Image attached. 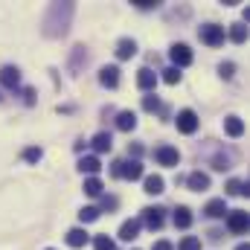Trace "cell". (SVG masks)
I'll return each instance as SVG.
<instances>
[{
	"label": "cell",
	"instance_id": "obj_6",
	"mask_svg": "<svg viewBox=\"0 0 250 250\" xmlns=\"http://www.w3.org/2000/svg\"><path fill=\"white\" fill-rule=\"evenodd\" d=\"M175 123H178V131H181V134H195V131H198V114L189 111V108H184V111H178Z\"/></svg>",
	"mask_w": 250,
	"mask_h": 250
},
{
	"label": "cell",
	"instance_id": "obj_26",
	"mask_svg": "<svg viewBox=\"0 0 250 250\" xmlns=\"http://www.w3.org/2000/svg\"><path fill=\"white\" fill-rule=\"evenodd\" d=\"M248 181H227V195H245Z\"/></svg>",
	"mask_w": 250,
	"mask_h": 250
},
{
	"label": "cell",
	"instance_id": "obj_29",
	"mask_svg": "<svg viewBox=\"0 0 250 250\" xmlns=\"http://www.w3.org/2000/svg\"><path fill=\"white\" fill-rule=\"evenodd\" d=\"M41 157H44V151H41L38 146H29V148L23 151V160H26V163H38Z\"/></svg>",
	"mask_w": 250,
	"mask_h": 250
},
{
	"label": "cell",
	"instance_id": "obj_14",
	"mask_svg": "<svg viewBox=\"0 0 250 250\" xmlns=\"http://www.w3.org/2000/svg\"><path fill=\"white\" fill-rule=\"evenodd\" d=\"M90 146H93V151H99V154H105V151H111V146H114V140H111V134L108 131H99L93 140H90Z\"/></svg>",
	"mask_w": 250,
	"mask_h": 250
},
{
	"label": "cell",
	"instance_id": "obj_20",
	"mask_svg": "<svg viewBox=\"0 0 250 250\" xmlns=\"http://www.w3.org/2000/svg\"><path fill=\"white\" fill-rule=\"evenodd\" d=\"M143 192H148V195H160V192H163V178H160V175H148V178L143 181Z\"/></svg>",
	"mask_w": 250,
	"mask_h": 250
},
{
	"label": "cell",
	"instance_id": "obj_10",
	"mask_svg": "<svg viewBox=\"0 0 250 250\" xmlns=\"http://www.w3.org/2000/svg\"><path fill=\"white\" fill-rule=\"evenodd\" d=\"M99 84H102V87H117V84H120V67H117V64L102 67V70H99Z\"/></svg>",
	"mask_w": 250,
	"mask_h": 250
},
{
	"label": "cell",
	"instance_id": "obj_36",
	"mask_svg": "<svg viewBox=\"0 0 250 250\" xmlns=\"http://www.w3.org/2000/svg\"><path fill=\"white\" fill-rule=\"evenodd\" d=\"M128 154H131L134 160H140V154H143V146H140V143H134V146H128Z\"/></svg>",
	"mask_w": 250,
	"mask_h": 250
},
{
	"label": "cell",
	"instance_id": "obj_7",
	"mask_svg": "<svg viewBox=\"0 0 250 250\" xmlns=\"http://www.w3.org/2000/svg\"><path fill=\"white\" fill-rule=\"evenodd\" d=\"M140 224H146L148 230H160V227H163V209H160V207H146Z\"/></svg>",
	"mask_w": 250,
	"mask_h": 250
},
{
	"label": "cell",
	"instance_id": "obj_2",
	"mask_svg": "<svg viewBox=\"0 0 250 250\" xmlns=\"http://www.w3.org/2000/svg\"><path fill=\"white\" fill-rule=\"evenodd\" d=\"M114 178H125V181H140L143 178V163L140 160H117L111 166Z\"/></svg>",
	"mask_w": 250,
	"mask_h": 250
},
{
	"label": "cell",
	"instance_id": "obj_1",
	"mask_svg": "<svg viewBox=\"0 0 250 250\" xmlns=\"http://www.w3.org/2000/svg\"><path fill=\"white\" fill-rule=\"evenodd\" d=\"M70 18H73V3H53L44 15V35L47 38L64 35L70 26Z\"/></svg>",
	"mask_w": 250,
	"mask_h": 250
},
{
	"label": "cell",
	"instance_id": "obj_9",
	"mask_svg": "<svg viewBox=\"0 0 250 250\" xmlns=\"http://www.w3.org/2000/svg\"><path fill=\"white\" fill-rule=\"evenodd\" d=\"M0 84H3V87H9V90H18V84H21V70H18V67H12V64H9V67H3V70H0Z\"/></svg>",
	"mask_w": 250,
	"mask_h": 250
},
{
	"label": "cell",
	"instance_id": "obj_13",
	"mask_svg": "<svg viewBox=\"0 0 250 250\" xmlns=\"http://www.w3.org/2000/svg\"><path fill=\"white\" fill-rule=\"evenodd\" d=\"M204 215H209V218H224V215H227V204H224V198H212V201L204 207Z\"/></svg>",
	"mask_w": 250,
	"mask_h": 250
},
{
	"label": "cell",
	"instance_id": "obj_38",
	"mask_svg": "<svg viewBox=\"0 0 250 250\" xmlns=\"http://www.w3.org/2000/svg\"><path fill=\"white\" fill-rule=\"evenodd\" d=\"M151 250H175V248H172L169 242H154V248H151Z\"/></svg>",
	"mask_w": 250,
	"mask_h": 250
},
{
	"label": "cell",
	"instance_id": "obj_25",
	"mask_svg": "<svg viewBox=\"0 0 250 250\" xmlns=\"http://www.w3.org/2000/svg\"><path fill=\"white\" fill-rule=\"evenodd\" d=\"M230 38H233L236 44H242V41L248 38V26H245V23H233V26H230Z\"/></svg>",
	"mask_w": 250,
	"mask_h": 250
},
{
	"label": "cell",
	"instance_id": "obj_22",
	"mask_svg": "<svg viewBox=\"0 0 250 250\" xmlns=\"http://www.w3.org/2000/svg\"><path fill=\"white\" fill-rule=\"evenodd\" d=\"M224 131H227L230 137H242V134H245V123H242L239 117H227V120H224Z\"/></svg>",
	"mask_w": 250,
	"mask_h": 250
},
{
	"label": "cell",
	"instance_id": "obj_37",
	"mask_svg": "<svg viewBox=\"0 0 250 250\" xmlns=\"http://www.w3.org/2000/svg\"><path fill=\"white\" fill-rule=\"evenodd\" d=\"M23 102H26V105H35V90H32V87L23 90Z\"/></svg>",
	"mask_w": 250,
	"mask_h": 250
},
{
	"label": "cell",
	"instance_id": "obj_31",
	"mask_svg": "<svg viewBox=\"0 0 250 250\" xmlns=\"http://www.w3.org/2000/svg\"><path fill=\"white\" fill-rule=\"evenodd\" d=\"M178 250H201V239H195V236H187L184 242H181V248Z\"/></svg>",
	"mask_w": 250,
	"mask_h": 250
},
{
	"label": "cell",
	"instance_id": "obj_3",
	"mask_svg": "<svg viewBox=\"0 0 250 250\" xmlns=\"http://www.w3.org/2000/svg\"><path fill=\"white\" fill-rule=\"evenodd\" d=\"M198 35L207 47H221L224 44V26H218V23H204L198 29Z\"/></svg>",
	"mask_w": 250,
	"mask_h": 250
},
{
	"label": "cell",
	"instance_id": "obj_8",
	"mask_svg": "<svg viewBox=\"0 0 250 250\" xmlns=\"http://www.w3.org/2000/svg\"><path fill=\"white\" fill-rule=\"evenodd\" d=\"M169 56H172V62H175V67H178V70L192 64V50H189L187 44H175V47L169 50Z\"/></svg>",
	"mask_w": 250,
	"mask_h": 250
},
{
	"label": "cell",
	"instance_id": "obj_11",
	"mask_svg": "<svg viewBox=\"0 0 250 250\" xmlns=\"http://www.w3.org/2000/svg\"><path fill=\"white\" fill-rule=\"evenodd\" d=\"M140 230H143L140 218H131V221H125L123 227H120V239H123V242H134V239L140 236Z\"/></svg>",
	"mask_w": 250,
	"mask_h": 250
},
{
	"label": "cell",
	"instance_id": "obj_28",
	"mask_svg": "<svg viewBox=\"0 0 250 250\" xmlns=\"http://www.w3.org/2000/svg\"><path fill=\"white\" fill-rule=\"evenodd\" d=\"M143 108H146L148 114H154V111H160V99H157L154 93H148V96H143Z\"/></svg>",
	"mask_w": 250,
	"mask_h": 250
},
{
	"label": "cell",
	"instance_id": "obj_17",
	"mask_svg": "<svg viewBox=\"0 0 250 250\" xmlns=\"http://www.w3.org/2000/svg\"><path fill=\"white\" fill-rule=\"evenodd\" d=\"M117 128H120V131H134V128H137V114H134V111H120Z\"/></svg>",
	"mask_w": 250,
	"mask_h": 250
},
{
	"label": "cell",
	"instance_id": "obj_23",
	"mask_svg": "<svg viewBox=\"0 0 250 250\" xmlns=\"http://www.w3.org/2000/svg\"><path fill=\"white\" fill-rule=\"evenodd\" d=\"M102 181H99V178H87V181H84V192H87V195H90V198H102Z\"/></svg>",
	"mask_w": 250,
	"mask_h": 250
},
{
	"label": "cell",
	"instance_id": "obj_35",
	"mask_svg": "<svg viewBox=\"0 0 250 250\" xmlns=\"http://www.w3.org/2000/svg\"><path fill=\"white\" fill-rule=\"evenodd\" d=\"M134 6L137 9H157L160 3H154V0H134Z\"/></svg>",
	"mask_w": 250,
	"mask_h": 250
},
{
	"label": "cell",
	"instance_id": "obj_30",
	"mask_svg": "<svg viewBox=\"0 0 250 250\" xmlns=\"http://www.w3.org/2000/svg\"><path fill=\"white\" fill-rule=\"evenodd\" d=\"M93 248L96 250H117V245H114L108 236H96V239H93Z\"/></svg>",
	"mask_w": 250,
	"mask_h": 250
},
{
	"label": "cell",
	"instance_id": "obj_21",
	"mask_svg": "<svg viewBox=\"0 0 250 250\" xmlns=\"http://www.w3.org/2000/svg\"><path fill=\"white\" fill-rule=\"evenodd\" d=\"M175 227H181V230L192 227V209L189 207H178L175 209Z\"/></svg>",
	"mask_w": 250,
	"mask_h": 250
},
{
	"label": "cell",
	"instance_id": "obj_5",
	"mask_svg": "<svg viewBox=\"0 0 250 250\" xmlns=\"http://www.w3.org/2000/svg\"><path fill=\"white\" fill-rule=\"evenodd\" d=\"M227 227H230V233H236V236L248 233V212H245V209H227Z\"/></svg>",
	"mask_w": 250,
	"mask_h": 250
},
{
	"label": "cell",
	"instance_id": "obj_33",
	"mask_svg": "<svg viewBox=\"0 0 250 250\" xmlns=\"http://www.w3.org/2000/svg\"><path fill=\"white\" fill-rule=\"evenodd\" d=\"M218 73H221V79H233V73H236V64H233V62L218 64Z\"/></svg>",
	"mask_w": 250,
	"mask_h": 250
},
{
	"label": "cell",
	"instance_id": "obj_24",
	"mask_svg": "<svg viewBox=\"0 0 250 250\" xmlns=\"http://www.w3.org/2000/svg\"><path fill=\"white\" fill-rule=\"evenodd\" d=\"M102 212H99V207H84V209H79V221L82 224H90V221H96Z\"/></svg>",
	"mask_w": 250,
	"mask_h": 250
},
{
	"label": "cell",
	"instance_id": "obj_12",
	"mask_svg": "<svg viewBox=\"0 0 250 250\" xmlns=\"http://www.w3.org/2000/svg\"><path fill=\"white\" fill-rule=\"evenodd\" d=\"M137 84H140V90H154V84H157V73L148 70V67H143V70L137 73Z\"/></svg>",
	"mask_w": 250,
	"mask_h": 250
},
{
	"label": "cell",
	"instance_id": "obj_27",
	"mask_svg": "<svg viewBox=\"0 0 250 250\" xmlns=\"http://www.w3.org/2000/svg\"><path fill=\"white\" fill-rule=\"evenodd\" d=\"M163 82H166V84H178V82H181V70H178V67H166V70H163Z\"/></svg>",
	"mask_w": 250,
	"mask_h": 250
},
{
	"label": "cell",
	"instance_id": "obj_18",
	"mask_svg": "<svg viewBox=\"0 0 250 250\" xmlns=\"http://www.w3.org/2000/svg\"><path fill=\"white\" fill-rule=\"evenodd\" d=\"M134 56H137V44H134V41H131V38H123V41H120V44H117V59H134Z\"/></svg>",
	"mask_w": 250,
	"mask_h": 250
},
{
	"label": "cell",
	"instance_id": "obj_15",
	"mask_svg": "<svg viewBox=\"0 0 250 250\" xmlns=\"http://www.w3.org/2000/svg\"><path fill=\"white\" fill-rule=\"evenodd\" d=\"M99 169H102V163H99V157H93V154L79 160V172H82V175H90V178H96V172H99Z\"/></svg>",
	"mask_w": 250,
	"mask_h": 250
},
{
	"label": "cell",
	"instance_id": "obj_39",
	"mask_svg": "<svg viewBox=\"0 0 250 250\" xmlns=\"http://www.w3.org/2000/svg\"><path fill=\"white\" fill-rule=\"evenodd\" d=\"M236 250H250V245H239V248H236Z\"/></svg>",
	"mask_w": 250,
	"mask_h": 250
},
{
	"label": "cell",
	"instance_id": "obj_34",
	"mask_svg": "<svg viewBox=\"0 0 250 250\" xmlns=\"http://www.w3.org/2000/svg\"><path fill=\"white\" fill-rule=\"evenodd\" d=\"M102 209H108V212H111V209H117V198H108V195H102ZM102 209H99V212H102Z\"/></svg>",
	"mask_w": 250,
	"mask_h": 250
},
{
	"label": "cell",
	"instance_id": "obj_32",
	"mask_svg": "<svg viewBox=\"0 0 250 250\" xmlns=\"http://www.w3.org/2000/svg\"><path fill=\"white\" fill-rule=\"evenodd\" d=\"M82 62H87V53H84V47H76L73 50V70H79Z\"/></svg>",
	"mask_w": 250,
	"mask_h": 250
},
{
	"label": "cell",
	"instance_id": "obj_4",
	"mask_svg": "<svg viewBox=\"0 0 250 250\" xmlns=\"http://www.w3.org/2000/svg\"><path fill=\"white\" fill-rule=\"evenodd\" d=\"M154 160H157L160 166H178V163H181V151H178L175 146H157V148H154Z\"/></svg>",
	"mask_w": 250,
	"mask_h": 250
},
{
	"label": "cell",
	"instance_id": "obj_16",
	"mask_svg": "<svg viewBox=\"0 0 250 250\" xmlns=\"http://www.w3.org/2000/svg\"><path fill=\"white\" fill-rule=\"evenodd\" d=\"M187 184L192 192H204V189H209V175H204V172H192L187 178Z\"/></svg>",
	"mask_w": 250,
	"mask_h": 250
},
{
	"label": "cell",
	"instance_id": "obj_19",
	"mask_svg": "<svg viewBox=\"0 0 250 250\" xmlns=\"http://www.w3.org/2000/svg\"><path fill=\"white\" fill-rule=\"evenodd\" d=\"M67 245H70V248H84V245H87V233H84L82 227H73V230L67 233Z\"/></svg>",
	"mask_w": 250,
	"mask_h": 250
}]
</instances>
